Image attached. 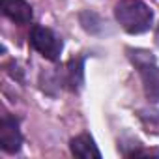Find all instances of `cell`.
Masks as SVG:
<instances>
[{"instance_id": "obj_8", "label": "cell", "mask_w": 159, "mask_h": 159, "mask_svg": "<svg viewBox=\"0 0 159 159\" xmlns=\"http://www.w3.org/2000/svg\"><path fill=\"white\" fill-rule=\"evenodd\" d=\"M157 41H159V28H157Z\"/></svg>"}, {"instance_id": "obj_5", "label": "cell", "mask_w": 159, "mask_h": 159, "mask_svg": "<svg viewBox=\"0 0 159 159\" xmlns=\"http://www.w3.org/2000/svg\"><path fill=\"white\" fill-rule=\"evenodd\" d=\"M0 10L10 21L17 25H28L34 17L32 6L26 0H0Z\"/></svg>"}, {"instance_id": "obj_4", "label": "cell", "mask_w": 159, "mask_h": 159, "mask_svg": "<svg viewBox=\"0 0 159 159\" xmlns=\"http://www.w3.org/2000/svg\"><path fill=\"white\" fill-rule=\"evenodd\" d=\"M23 144V135L19 129V120L11 114H4L0 120V148L8 153H17Z\"/></svg>"}, {"instance_id": "obj_6", "label": "cell", "mask_w": 159, "mask_h": 159, "mask_svg": "<svg viewBox=\"0 0 159 159\" xmlns=\"http://www.w3.org/2000/svg\"><path fill=\"white\" fill-rule=\"evenodd\" d=\"M71 148V153L77 155V157H81V159H99L101 157V152L98 150L94 139L88 135V133H83V135H79L71 140L69 144Z\"/></svg>"}, {"instance_id": "obj_1", "label": "cell", "mask_w": 159, "mask_h": 159, "mask_svg": "<svg viewBox=\"0 0 159 159\" xmlns=\"http://www.w3.org/2000/svg\"><path fill=\"white\" fill-rule=\"evenodd\" d=\"M114 17L129 34H142L153 23V13L142 0H120L114 6Z\"/></svg>"}, {"instance_id": "obj_7", "label": "cell", "mask_w": 159, "mask_h": 159, "mask_svg": "<svg viewBox=\"0 0 159 159\" xmlns=\"http://www.w3.org/2000/svg\"><path fill=\"white\" fill-rule=\"evenodd\" d=\"M66 83L71 90H79L83 86V58H73L67 64V79Z\"/></svg>"}, {"instance_id": "obj_3", "label": "cell", "mask_w": 159, "mask_h": 159, "mask_svg": "<svg viewBox=\"0 0 159 159\" xmlns=\"http://www.w3.org/2000/svg\"><path fill=\"white\" fill-rule=\"evenodd\" d=\"M30 45L41 54L45 56L47 60L51 62H56L62 54V49H64V43L62 39L49 28L45 26H34L32 32H30Z\"/></svg>"}, {"instance_id": "obj_2", "label": "cell", "mask_w": 159, "mask_h": 159, "mask_svg": "<svg viewBox=\"0 0 159 159\" xmlns=\"http://www.w3.org/2000/svg\"><path fill=\"white\" fill-rule=\"evenodd\" d=\"M127 52L129 60L140 73L146 98L152 101H159V66L155 62V56L144 49H129Z\"/></svg>"}]
</instances>
